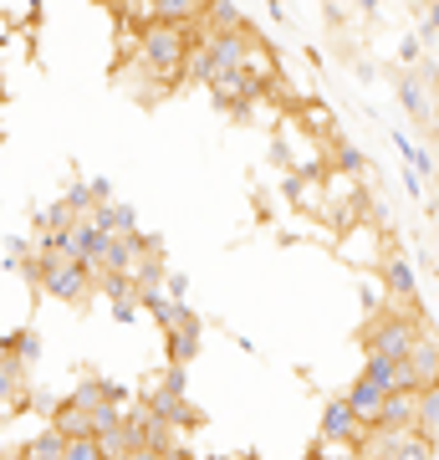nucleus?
<instances>
[{
	"label": "nucleus",
	"mask_w": 439,
	"mask_h": 460,
	"mask_svg": "<svg viewBox=\"0 0 439 460\" xmlns=\"http://www.w3.org/2000/svg\"><path fill=\"white\" fill-rule=\"evenodd\" d=\"M205 5L199 0H154V21H169V26H199Z\"/></svg>",
	"instance_id": "15"
},
{
	"label": "nucleus",
	"mask_w": 439,
	"mask_h": 460,
	"mask_svg": "<svg viewBox=\"0 0 439 460\" xmlns=\"http://www.w3.org/2000/svg\"><path fill=\"white\" fill-rule=\"evenodd\" d=\"M363 440H368V425H358V414L347 410V399H332L322 410V445H353V450H363Z\"/></svg>",
	"instance_id": "6"
},
{
	"label": "nucleus",
	"mask_w": 439,
	"mask_h": 460,
	"mask_svg": "<svg viewBox=\"0 0 439 460\" xmlns=\"http://www.w3.org/2000/svg\"><path fill=\"white\" fill-rule=\"evenodd\" d=\"M353 5H358L363 16H373V11H378V0H353Z\"/></svg>",
	"instance_id": "25"
},
{
	"label": "nucleus",
	"mask_w": 439,
	"mask_h": 460,
	"mask_svg": "<svg viewBox=\"0 0 439 460\" xmlns=\"http://www.w3.org/2000/svg\"><path fill=\"white\" fill-rule=\"evenodd\" d=\"M199 26H169V21H148L138 31V66L159 87H174L184 77V62H189V47H195Z\"/></svg>",
	"instance_id": "1"
},
{
	"label": "nucleus",
	"mask_w": 439,
	"mask_h": 460,
	"mask_svg": "<svg viewBox=\"0 0 439 460\" xmlns=\"http://www.w3.org/2000/svg\"><path fill=\"white\" fill-rule=\"evenodd\" d=\"M148 410L159 414V420H169L174 429L199 425V410H189V399H184V368H180V363H174V368L163 374V384L148 394Z\"/></svg>",
	"instance_id": "4"
},
{
	"label": "nucleus",
	"mask_w": 439,
	"mask_h": 460,
	"mask_svg": "<svg viewBox=\"0 0 439 460\" xmlns=\"http://www.w3.org/2000/svg\"><path fill=\"white\" fill-rule=\"evenodd\" d=\"M378 425H383V429H414V425H419V394H414V389H393Z\"/></svg>",
	"instance_id": "10"
},
{
	"label": "nucleus",
	"mask_w": 439,
	"mask_h": 460,
	"mask_svg": "<svg viewBox=\"0 0 439 460\" xmlns=\"http://www.w3.org/2000/svg\"><path fill=\"white\" fill-rule=\"evenodd\" d=\"M424 31L439 36V0H429V21H424Z\"/></svg>",
	"instance_id": "24"
},
{
	"label": "nucleus",
	"mask_w": 439,
	"mask_h": 460,
	"mask_svg": "<svg viewBox=\"0 0 439 460\" xmlns=\"http://www.w3.org/2000/svg\"><path fill=\"white\" fill-rule=\"evenodd\" d=\"M363 378H373L378 389H399V358H368L363 363Z\"/></svg>",
	"instance_id": "18"
},
{
	"label": "nucleus",
	"mask_w": 439,
	"mask_h": 460,
	"mask_svg": "<svg viewBox=\"0 0 439 460\" xmlns=\"http://www.w3.org/2000/svg\"><path fill=\"white\" fill-rule=\"evenodd\" d=\"M393 148H399V154L408 159V169H414L419 180H429V174H435V159H429L419 144H408V133H393Z\"/></svg>",
	"instance_id": "17"
},
{
	"label": "nucleus",
	"mask_w": 439,
	"mask_h": 460,
	"mask_svg": "<svg viewBox=\"0 0 439 460\" xmlns=\"http://www.w3.org/2000/svg\"><path fill=\"white\" fill-rule=\"evenodd\" d=\"M393 460H435V440H424V435H408L404 445H399V456Z\"/></svg>",
	"instance_id": "20"
},
{
	"label": "nucleus",
	"mask_w": 439,
	"mask_h": 460,
	"mask_svg": "<svg viewBox=\"0 0 439 460\" xmlns=\"http://www.w3.org/2000/svg\"><path fill=\"white\" fill-rule=\"evenodd\" d=\"M199 5H205V11H210V5H215V0H199Z\"/></svg>",
	"instance_id": "26"
},
{
	"label": "nucleus",
	"mask_w": 439,
	"mask_h": 460,
	"mask_svg": "<svg viewBox=\"0 0 439 460\" xmlns=\"http://www.w3.org/2000/svg\"><path fill=\"white\" fill-rule=\"evenodd\" d=\"M399 102H404V113L414 118V123H435V113H439L419 77H399Z\"/></svg>",
	"instance_id": "12"
},
{
	"label": "nucleus",
	"mask_w": 439,
	"mask_h": 460,
	"mask_svg": "<svg viewBox=\"0 0 439 460\" xmlns=\"http://www.w3.org/2000/svg\"><path fill=\"white\" fill-rule=\"evenodd\" d=\"M342 399H347V410L358 414V425H368V429H373L378 420H383V404H389V389H378L373 378H363V374H358L353 384H347V394H342Z\"/></svg>",
	"instance_id": "8"
},
{
	"label": "nucleus",
	"mask_w": 439,
	"mask_h": 460,
	"mask_svg": "<svg viewBox=\"0 0 439 460\" xmlns=\"http://www.w3.org/2000/svg\"><path fill=\"white\" fill-rule=\"evenodd\" d=\"M399 57H404V62H419V57H424V41H419V36H408L404 47H399Z\"/></svg>",
	"instance_id": "22"
},
{
	"label": "nucleus",
	"mask_w": 439,
	"mask_h": 460,
	"mask_svg": "<svg viewBox=\"0 0 439 460\" xmlns=\"http://www.w3.org/2000/svg\"><path fill=\"white\" fill-rule=\"evenodd\" d=\"M92 226H98L108 241H123V235H133V205L108 199V205H98V210H92Z\"/></svg>",
	"instance_id": "11"
},
{
	"label": "nucleus",
	"mask_w": 439,
	"mask_h": 460,
	"mask_svg": "<svg viewBox=\"0 0 439 460\" xmlns=\"http://www.w3.org/2000/svg\"><path fill=\"white\" fill-rule=\"evenodd\" d=\"M424 338V317L414 313H399V307H389V313H378L368 328H363V348H368V358H399L404 363L414 348H419Z\"/></svg>",
	"instance_id": "2"
},
{
	"label": "nucleus",
	"mask_w": 439,
	"mask_h": 460,
	"mask_svg": "<svg viewBox=\"0 0 439 460\" xmlns=\"http://www.w3.org/2000/svg\"><path fill=\"white\" fill-rule=\"evenodd\" d=\"M260 77H250V72H220L210 83V98L220 102V108H230V113H241L245 102H256L260 98Z\"/></svg>",
	"instance_id": "7"
},
{
	"label": "nucleus",
	"mask_w": 439,
	"mask_h": 460,
	"mask_svg": "<svg viewBox=\"0 0 439 460\" xmlns=\"http://www.w3.org/2000/svg\"><path fill=\"white\" fill-rule=\"evenodd\" d=\"M36 358H41V338H36V328L16 332V363H21V368H31Z\"/></svg>",
	"instance_id": "19"
},
{
	"label": "nucleus",
	"mask_w": 439,
	"mask_h": 460,
	"mask_svg": "<svg viewBox=\"0 0 439 460\" xmlns=\"http://www.w3.org/2000/svg\"><path fill=\"white\" fill-rule=\"evenodd\" d=\"M245 26H250V21L241 16V5H235V0H215L210 11L199 16V31H205V36H215V31H245Z\"/></svg>",
	"instance_id": "13"
},
{
	"label": "nucleus",
	"mask_w": 439,
	"mask_h": 460,
	"mask_svg": "<svg viewBox=\"0 0 439 460\" xmlns=\"http://www.w3.org/2000/svg\"><path fill=\"white\" fill-rule=\"evenodd\" d=\"M414 435H424V440H439V389L419 394V425H414Z\"/></svg>",
	"instance_id": "16"
},
{
	"label": "nucleus",
	"mask_w": 439,
	"mask_h": 460,
	"mask_svg": "<svg viewBox=\"0 0 439 460\" xmlns=\"http://www.w3.org/2000/svg\"><path fill=\"white\" fill-rule=\"evenodd\" d=\"M399 389H414V394L439 389V343L435 338H419V348L399 363Z\"/></svg>",
	"instance_id": "5"
},
{
	"label": "nucleus",
	"mask_w": 439,
	"mask_h": 460,
	"mask_svg": "<svg viewBox=\"0 0 439 460\" xmlns=\"http://www.w3.org/2000/svg\"><path fill=\"white\" fill-rule=\"evenodd\" d=\"M47 425L57 429L62 440H92V414H87V410H77L72 399H62V404L51 410V420H47Z\"/></svg>",
	"instance_id": "9"
},
{
	"label": "nucleus",
	"mask_w": 439,
	"mask_h": 460,
	"mask_svg": "<svg viewBox=\"0 0 439 460\" xmlns=\"http://www.w3.org/2000/svg\"><path fill=\"white\" fill-rule=\"evenodd\" d=\"M66 460H108L98 450V440H66Z\"/></svg>",
	"instance_id": "21"
},
{
	"label": "nucleus",
	"mask_w": 439,
	"mask_h": 460,
	"mask_svg": "<svg viewBox=\"0 0 439 460\" xmlns=\"http://www.w3.org/2000/svg\"><path fill=\"white\" fill-rule=\"evenodd\" d=\"M128 460H184V450H180V456H159V450H133Z\"/></svg>",
	"instance_id": "23"
},
{
	"label": "nucleus",
	"mask_w": 439,
	"mask_h": 460,
	"mask_svg": "<svg viewBox=\"0 0 439 460\" xmlns=\"http://www.w3.org/2000/svg\"><path fill=\"white\" fill-rule=\"evenodd\" d=\"M435 133H439V113H435Z\"/></svg>",
	"instance_id": "27"
},
{
	"label": "nucleus",
	"mask_w": 439,
	"mask_h": 460,
	"mask_svg": "<svg viewBox=\"0 0 439 460\" xmlns=\"http://www.w3.org/2000/svg\"><path fill=\"white\" fill-rule=\"evenodd\" d=\"M16 460H66V440L57 435V429H41V435H31V440L16 450Z\"/></svg>",
	"instance_id": "14"
},
{
	"label": "nucleus",
	"mask_w": 439,
	"mask_h": 460,
	"mask_svg": "<svg viewBox=\"0 0 439 460\" xmlns=\"http://www.w3.org/2000/svg\"><path fill=\"white\" fill-rule=\"evenodd\" d=\"M36 287H41L47 296H57V302H66V307H87V302L98 296V271H92L87 261H72V256H66V261L47 266Z\"/></svg>",
	"instance_id": "3"
}]
</instances>
